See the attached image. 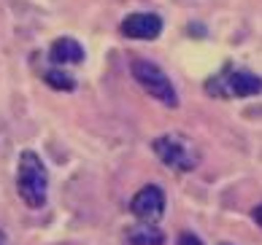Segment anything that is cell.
Wrapping results in <instances>:
<instances>
[{
	"mask_svg": "<svg viewBox=\"0 0 262 245\" xmlns=\"http://www.w3.org/2000/svg\"><path fill=\"white\" fill-rule=\"evenodd\" d=\"M0 245H6V234L3 232H0Z\"/></svg>",
	"mask_w": 262,
	"mask_h": 245,
	"instance_id": "7c38bea8",
	"label": "cell"
},
{
	"mask_svg": "<svg viewBox=\"0 0 262 245\" xmlns=\"http://www.w3.org/2000/svg\"><path fill=\"white\" fill-rule=\"evenodd\" d=\"M206 92L213 97H251L262 92V78L251 70H235V67H225L219 76L208 78Z\"/></svg>",
	"mask_w": 262,
	"mask_h": 245,
	"instance_id": "3957f363",
	"label": "cell"
},
{
	"mask_svg": "<svg viewBox=\"0 0 262 245\" xmlns=\"http://www.w3.org/2000/svg\"><path fill=\"white\" fill-rule=\"evenodd\" d=\"M130 70H133V78L154 97V100H160L162 105H168V108L179 105V94H176V89H173L170 78L165 76V70H160L154 62H149V60H133Z\"/></svg>",
	"mask_w": 262,
	"mask_h": 245,
	"instance_id": "277c9868",
	"label": "cell"
},
{
	"mask_svg": "<svg viewBox=\"0 0 262 245\" xmlns=\"http://www.w3.org/2000/svg\"><path fill=\"white\" fill-rule=\"evenodd\" d=\"M127 242L130 245H165V234L157 224H133L127 229Z\"/></svg>",
	"mask_w": 262,
	"mask_h": 245,
	"instance_id": "ba28073f",
	"label": "cell"
},
{
	"mask_svg": "<svg viewBox=\"0 0 262 245\" xmlns=\"http://www.w3.org/2000/svg\"><path fill=\"white\" fill-rule=\"evenodd\" d=\"M176 245H203V240H200V237H195L192 232H184L181 237H179V242H176Z\"/></svg>",
	"mask_w": 262,
	"mask_h": 245,
	"instance_id": "30bf717a",
	"label": "cell"
},
{
	"mask_svg": "<svg viewBox=\"0 0 262 245\" xmlns=\"http://www.w3.org/2000/svg\"><path fill=\"white\" fill-rule=\"evenodd\" d=\"M119 30L124 38H135V41H154L160 33H162V19L157 14H146V11H138V14H130L124 22L119 24Z\"/></svg>",
	"mask_w": 262,
	"mask_h": 245,
	"instance_id": "8992f818",
	"label": "cell"
},
{
	"mask_svg": "<svg viewBox=\"0 0 262 245\" xmlns=\"http://www.w3.org/2000/svg\"><path fill=\"white\" fill-rule=\"evenodd\" d=\"M43 81L52 86L57 92H73L76 89V78L65 70H57V67H49V70H43Z\"/></svg>",
	"mask_w": 262,
	"mask_h": 245,
	"instance_id": "9c48e42d",
	"label": "cell"
},
{
	"mask_svg": "<svg viewBox=\"0 0 262 245\" xmlns=\"http://www.w3.org/2000/svg\"><path fill=\"white\" fill-rule=\"evenodd\" d=\"M222 245H230V242H222Z\"/></svg>",
	"mask_w": 262,
	"mask_h": 245,
	"instance_id": "4fadbf2b",
	"label": "cell"
},
{
	"mask_svg": "<svg viewBox=\"0 0 262 245\" xmlns=\"http://www.w3.org/2000/svg\"><path fill=\"white\" fill-rule=\"evenodd\" d=\"M151 151L160 156V162L165 167H170L173 173H192L198 167L200 156L198 149L192 145V140H187L184 135H160L151 140Z\"/></svg>",
	"mask_w": 262,
	"mask_h": 245,
	"instance_id": "7a4b0ae2",
	"label": "cell"
},
{
	"mask_svg": "<svg viewBox=\"0 0 262 245\" xmlns=\"http://www.w3.org/2000/svg\"><path fill=\"white\" fill-rule=\"evenodd\" d=\"M130 210L138 221L143 224H157L165 213V191L160 186H143L141 191H135V197L130 202Z\"/></svg>",
	"mask_w": 262,
	"mask_h": 245,
	"instance_id": "5b68a950",
	"label": "cell"
},
{
	"mask_svg": "<svg viewBox=\"0 0 262 245\" xmlns=\"http://www.w3.org/2000/svg\"><path fill=\"white\" fill-rule=\"evenodd\" d=\"M251 215H254V221H257V224H259V227H262V202L257 205V208H254V210H251Z\"/></svg>",
	"mask_w": 262,
	"mask_h": 245,
	"instance_id": "8fae6325",
	"label": "cell"
},
{
	"mask_svg": "<svg viewBox=\"0 0 262 245\" xmlns=\"http://www.w3.org/2000/svg\"><path fill=\"white\" fill-rule=\"evenodd\" d=\"M16 191L25 200L27 208H41L46 202V191H49V178H46V167L41 156L33 151H25L19 156L16 167Z\"/></svg>",
	"mask_w": 262,
	"mask_h": 245,
	"instance_id": "6da1fadb",
	"label": "cell"
},
{
	"mask_svg": "<svg viewBox=\"0 0 262 245\" xmlns=\"http://www.w3.org/2000/svg\"><path fill=\"white\" fill-rule=\"evenodd\" d=\"M49 60L57 65H79L84 60V48L73 38H57L49 48Z\"/></svg>",
	"mask_w": 262,
	"mask_h": 245,
	"instance_id": "52a82bcc",
	"label": "cell"
}]
</instances>
